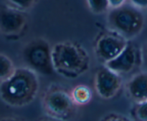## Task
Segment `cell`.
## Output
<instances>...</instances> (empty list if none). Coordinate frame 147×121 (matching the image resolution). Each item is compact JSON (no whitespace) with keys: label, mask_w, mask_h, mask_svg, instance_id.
<instances>
[{"label":"cell","mask_w":147,"mask_h":121,"mask_svg":"<svg viewBox=\"0 0 147 121\" xmlns=\"http://www.w3.org/2000/svg\"><path fill=\"white\" fill-rule=\"evenodd\" d=\"M99 121H133L127 116L117 112H110L103 116Z\"/></svg>","instance_id":"2e32d148"},{"label":"cell","mask_w":147,"mask_h":121,"mask_svg":"<svg viewBox=\"0 0 147 121\" xmlns=\"http://www.w3.org/2000/svg\"><path fill=\"white\" fill-rule=\"evenodd\" d=\"M131 116L134 121H147V101L135 104L131 110Z\"/></svg>","instance_id":"5bb4252c"},{"label":"cell","mask_w":147,"mask_h":121,"mask_svg":"<svg viewBox=\"0 0 147 121\" xmlns=\"http://www.w3.org/2000/svg\"><path fill=\"white\" fill-rule=\"evenodd\" d=\"M37 121H64V120H58V119L50 117V116H46L45 117H43L42 118L39 119Z\"/></svg>","instance_id":"44dd1931"},{"label":"cell","mask_w":147,"mask_h":121,"mask_svg":"<svg viewBox=\"0 0 147 121\" xmlns=\"http://www.w3.org/2000/svg\"><path fill=\"white\" fill-rule=\"evenodd\" d=\"M129 0H109L110 9L119 8L127 3Z\"/></svg>","instance_id":"ac0fdd59"},{"label":"cell","mask_w":147,"mask_h":121,"mask_svg":"<svg viewBox=\"0 0 147 121\" xmlns=\"http://www.w3.org/2000/svg\"><path fill=\"white\" fill-rule=\"evenodd\" d=\"M42 107L46 116L58 120L71 121L76 114L70 91L59 85H50L43 93Z\"/></svg>","instance_id":"5b68a950"},{"label":"cell","mask_w":147,"mask_h":121,"mask_svg":"<svg viewBox=\"0 0 147 121\" xmlns=\"http://www.w3.org/2000/svg\"><path fill=\"white\" fill-rule=\"evenodd\" d=\"M94 89L103 100H111L118 95L123 85L122 75L103 65L95 74Z\"/></svg>","instance_id":"52a82bcc"},{"label":"cell","mask_w":147,"mask_h":121,"mask_svg":"<svg viewBox=\"0 0 147 121\" xmlns=\"http://www.w3.org/2000/svg\"><path fill=\"white\" fill-rule=\"evenodd\" d=\"M142 57H143V63L145 62L147 64V41L144 44V45L143 48L142 49Z\"/></svg>","instance_id":"ffe728a7"},{"label":"cell","mask_w":147,"mask_h":121,"mask_svg":"<svg viewBox=\"0 0 147 121\" xmlns=\"http://www.w3.org/2000/svg\"><path fill=\"white\" fill-rule=\"evenodd\" d=\"M129 42L118 33L109 30L96 39L94 44L95 54L104 65L119 55Z\"/></svg>","instance_id":"8992f818"},{"label":"cell","mask_w":147,"mask_h":121,"mask_svg":"<svg viewBox=\"0 0 147 121\" xmlns=\"http://www.w3.org/2000/svg\"><path fill=\"white\" fill-rule=\"evenodd\" d=\"M0 121H25L23 119L17 117H12V116H7L0 118Z\"/></svg>","instance_id":"d6986e66"},{"label":"cell","mask_w":147,"mask_h":121,"mask_svg":"<svg viewBox=\"0 0 147 121\" xmlns=\"http://www.w3.org/2000/svg\"><path fill=\"white\" fill-rule=\"evenodd\" d=\"M27 18L24 11L14 7L0 9V32L6 35H17L25 28Z\"/></svg>","instance_id":"9c48e42d"},{"label":"cell","mask_w":147,"mask_h":121,"mask_svg":"<svg viewBox=\"0 0 147 121\" xmlns=\"http://www.w3.org/2000/svg\"><path fill=\"white\" fill-rule=\"evenodd\" d=\"M53 46L43 37L31 39L23 47L22 60L24 66L39 75L50 76L55 73L52 60Z\"/></svg>","instance_id":"277c9868"},{"label":"cell","mask_w":147,"mask_h":121,"mask_svg":"<svg viewBox=\"0 0 147 121\" xmlns=\"http://www.w3.org/2000/svg\"><path fill=\"white\" fill-rule=\"evenodd\" d=\"M109 30L114 31L128 41L137 37L145 26V17L142 10L126 3L107 12Z\"/></svg>","instance_id":"3957f363"},{"label":"cell","mask_w":147,"mask_h":121,"mask_svg":"<svg viewBox=\"0 0 147 121\" xmlns=\"http://www.w3.org/2000/svg\"><path fill=\"white\" fill-rule=\"evenodd\" d=\"M40 87L38 74L25 66L17 67L11 77L0 83V98L11 107H25L35 100Z\"/></svg>","instance_id":"6da1fadb"},{"label":"cell","mask_w":147,"mask_h":121,"mask_svg":"<svg viewBox=\"0 0 147 121\" xmlns=\"http://www.w3.org/2000/svg\"><path fill=\"white\" fill-rule=\"evenodd\" d=\"M129 3L142 11L147 9V0H129Z\"/></svg>","instance_id":"e0dca14e"},{"label":"cell","mask_w":147,"mask_h":121,"mask_svg":"<svg viewBox=\"0 0 147 121\" xmlns=\"http://www.w3.org/2000/svg\"><path fill=\"white\" fill-rule=\"evenodd\" d=\"M143 63L142 50L130 41L126 48L113 60L104 64L115 73L123 75L134 71Z\"/></svg>","instance_id":"ba28073f"},{"label":"cell","mask_w":147,"mask_h":121,"mask_svg":"<svg viewBox=\"0 0 147 121\" xmlns=\"http://www.w3.org/2000/svg\"><path fill=\"white\" fill-rule=\"evenodd\" d=\"M37 0H7L10 6L20 11H25L32 8Z\"/></svg>","instance_id":"9a60e30c"},{"label":"cell","mask_w":147,"mask_h":121,"mask_svg":"<svg viewBox=\"0 0 147 121\" xmlns=\"http://www.w3.org/2000/svg\"><path fill=\"white\" fill-rule=\"evenodd\" d=\"M86 1L90 11L94 14L100 15L110 10L109 0H86Z\"/></svg>","instance_id":"4fadbf2b"},{"label":"cell","mask_w":147,"mask_h":121,"mask_svg":"<svg viewBox=\"0 0 147 121\" xmlns=\"http://www.w3.org/2000/svg\"><path fill=\"white\" fill-rule=\"evenodd\" d=\"M73 103L77 107L88 105L93 98V92L89 86L79 84L75 86L70 91Z\"/></svg>","instance_id":"8fae6325"},{"label":"cell","mask_w":147,"mask_h":121,"mask_svg":"<svg viewBox=\"0 0 147 121\" xmlns=\"http://www.w3.org/2000/svg\"><path fill=\"white\" fill-rule=\"evenodd\" d=\"M17 67L9 57L4 53H0V83L12 75Z\"/></svg>","instance_id":"7c38bea8"},{"label":"cell","mask_w":147,"mask_h":121,"mask_svg":"<svg viewBox=\"0 0 147 121\" xmlns=\"http://www.w3.org/2000/svg\"><path fill=\"white\" fill-rule=\"evenodd\" d=\"M52 60L55 73L70 80L87 73L91 62L88 50L81 44L71 40L60 41L53 44Z\"/></svg>","instance_id":"7a4b0ae2"},{"label":"cell","mask_w":147,"mask_h":121,"mask_svg":"<svg viewBox=\"0 0 147 121\" xmlns=\"http://www.w3.org/2000/svg\"><path fill=\"white\" fill-rule=\"evenodd\" d=\"M126 95L135 104L147 101V72L135 73L125 85Z\"/></svg>","instance_id":"30bf717a"}]
</instances>
